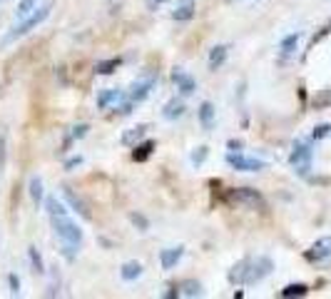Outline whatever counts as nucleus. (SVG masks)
<instances>
[{
	"label": "nucleus",
	"mask_w": 331,
	"mask_h": 299,
	"mask_svg": "<svg viewBox=\"0 0 331 299\" xmlns=\"http://www.w3.org/2000/svg\"><path fill=\"white\" fill-rule=\"evenodd\" d=\"M50 8H53V0H45V3L40 5V8H35L30 15H25V20L13 30V32H8V37H5V43H13L15 37H20V35H25V32H30L32 28H38L48 15H50Z\"/></svg>",
	"instance_id": "obj_1"
},
{
	"label": "nucleus",
	"mask_w": 331,
	"mask_h": 299,
	"mask_svg": "<svg viewBox=\"0 0 331 299\" xmlns=\"http://www.w3.org/2000/svg\"><path fill=\"white\" fill-rule=\"evenodd\" d=\"M53 224H55V232L60 235L62 242H70V244H80L83 239V232L75 222H72L67 214L65 217H53Z\"/></svg>",
	"instance_id": "obj_2"
},
{
	"label": "nucleus",
	"mask_w": 331,
	"mask_h": 299,
	"mask_svg": "<svg viewBox=\"0 0 331 299\" xmlns=\"http://www.w3.org/2000/svg\"><path fill=\"white\" fill-rule=\"evenodd\" d=\"M269 272H272V259L269 257H259L251 265V269H247V284H254V282L264 279Z\"/></svg>",
	"instance_id": "obj_3"
},
{
	"label": "nucleus",
	"mask_w": 331,
	"mask_h": 299,
	"mask_svg": "<svg viewBox=\"0 0 331 299\" xmlns=\"http://www.w3.org/2000/svg\"><path fill=\"white\" fill-rule=\"evenodd\" d=\"M229 197H232L234 202H244V205H249V207H259V209H264L262 195L256 192V190H249V187H244V190H234Z\"/></svg>",
	"instance_id": "obj_4"
},
{
	"label": "nucleus",
	"mask_w": 331,
	"mask_h": 299,
	"mask_svg": "<svg viewBox=\"0 0 331 299\" xmlns=\"http://www.w3.org/2000/svg\"><path fill=\"white\" fill-rule=\"evenodd\" d=\"M331 252V237H326V239H319L309 252H306V259L309 262H319V259H324L326 254Z\"/></svg>",
	"instance_id": "obj_5"
},
{
	"label": "nucleus",
	"mask_w": 331,
	"mask_h": 299,
	"mask_svg": "<svg viewBox=\"0 0 331 299\" xmlns=\"http://www.w3.org/2000/svg\"><path fill=\"white\" fill-rule=\"evenodd\" d=\"M229 165H234L237 170H247V172H254V170H262V167H264V162H259V160H247V157H242V155H229Z\"/></svg>",
	"instance_id": "obj_6"
},
{
	"label": "nucleus",
	"mask_w": 331,
	"mask_h": 299,
	"mask_svg": "<svg viewBox=\"0 0 331 299\" xmlns=\"http://www.w3.org/2000/svg\"><path fill=\"white\" fill-rule=\"evenodd\" d=\"M182 252H185L182 247H174V249H165V252H162V267H165V269H172V267L177 265V262H179Z\"/></svg>",
	"instance_id": "obj_7"
},
{
	"label": "nucleus",
	"mask_w": 331,
	"mask_h": 299,
	"mask_svg": "<svg viewBox=\"0 0 331 299\" xmlns=\"http://www.w3.org/2000/svg\"><path fill=\"white\" fill-rule=\"evenodd\" d=\"M309 157H311V150H309L306 145H299V147L291 152L289 162H291V165H304V162H309Z\"/></svg>",
	"instance_id": "obj_8"
},
{
	"label": "nucleus",
	"mask_w": 331,
	"mask_h": 299,
	"mask_svg": "<svg viewBox=\"0 0 331 299\" xmlns=\"http://www.w3.org/2000/svg\"><path fill=\"white\" fill-rule=\"evenodd\" d=\"M65 197H67V200L72 202V207H75V209H78V212H80L83 217H90V209H87V205H85V202H83V200H80V197H78L75 192H72L70 187H65Z\"/></svg>",
	"instance_id": "obj_9"
},
{
	"label": "nucleus",
	"mask_w": 331,
	"mask_h": 299,
	"mask_svg": "<svg viewBox=\"0 0 331 299\" xmlns=\"http://www.w3.org/2000/svg\"><path fill=\"white\" fill-rule=\"evenodd\" d=\"M152 147H155V142H152V140H147L144 145H137V147H135V152H132V157H135L137 162L147 160V157H150V152H152Z\"/></svg>",
	"instance_id": "obj_10"
},
{
	"label": "nucleus",
	"mask_w": 331,
	"mask_h": 299,
	"mask_svg": "<svg viewBox=\"0 0 331 299\" xmlns=\"http://www.w3.org/2000/svg\"><path fill=\"white\" fill-rule=\"evenodd\" d=\"M247 267H249V259H242L239 265L229 272V279L232 282H247Z\"/></svg>",
	"instance_id": "obj_11"
},
{
	"label": "nucleus",
	"mask_w": 331,
	"mask_h": 299,
	"mask_svg": "<svg viewBox=\"0 0 331 299\" xmlns=\"http://www.w3.org/2000/svg\"><path fill=\"white\" fill-rule=\"evenodd\" d=\"M224 58H227V48H224V45L214 48V50H212V55H209V67H212V70H217L219 65L224 62Z\"/></svg>",
	"instance_id": "obj_12"
},
{
	"label": "nucleus",
	"mask_w": 331,
	"mask_h": 299,
	"mask_svg": "<svg viewBox=\"0 0 331 299\" xmlns=\"http://www.w3.org/2000/svg\"><path fill=\"white\" fill-rule=\"evenodd\" d=\"M48 212H50V217H65L67 214L65 205L57 197H48Z\"/></svg>",
	"instance_id": "obj_13"
},
{
	"label": "nucleus",
	"mask_w": 331,
	"mask_h": 299,
	"mask_svg": "<svg viewBox=\"0 0 331 299\" xmlns=\"http://www.w3.org/2000/svg\"><path fill=\"white\" fill-rule=\"evenodd\" d=\"M152 88V78H147L144 83H135V90H132V100H142L147 97V92H150Z\"/></svg>",
	"instance_id": "obj_14"
},
{
	"label": "nucleus",
	"mask_w": 331,
	"mask_h": 299,
	"mask_svg": "<svg viewBox=\"0 0 331 299\" xmlns=\"http://www.w3.org/2000/svg\"><path fill=\"white\" fill-rule=\"evenodd\" d=\"M212 118H214V107H212L209 102H204V105L199 107V120H202L204 130H209V127H212Z\"/></svg>",
	"instance_id": "obj_15"
},
{
	"label": "nucleus",
	"mask_w": 331,
	"mask_h": 299,
	"mask_svg": "<svg viewBox=\"0 0 331 299\" xmlns=\"http://www.w3.org/2000/svg\"><path fill=\"white\" fill-rule=\"evenodd\" d=\"M142 274V265L139 262H127V265L122 267V279H135Z\"/></svg>",
	"instance_id": "obj_16"
},
{
	"label": "nucleus",
	"mask_w": 331,
	"mask_h": 299,
	"mask_svg": "<svg viewBox=\"0 0 331 299\" xmlns=\"http://www.w3.org/2000/svg\"><path fill=\"white\" fill-rule=\"evenodd\" d=\"M297 43H299V32H291L289 37H284V40H281V53L284 55H291L294 50H297Z\"/></svg>",
	"instance_id": "obj_17"
},
{
	"label": "nucleus",
	"mask_w": 331,
	"mask_h": 299,
	"mask_svg": "<svg viewBox=\"0 0 331 299\" xmlns=\"http://www.w3.org/2000/svg\"><path fill=\"white\" fill-rule=\"evenodd\" d=\"M182 294H187V297H199V294H202V287H199V282H194V279H187V282H182Z\"/></svg>",
	"instance_id": "obj_18"
},
{
	"label": "nucleus",
	"mask_w": 331,
	"mask_h": 299,
	"mask_svg": "<svg viewBox=\"0 0 331 299\" xmlns=\"http://www.w3.org/2000/svg\"><path fill=\"white\" fill-rule=\"evenodd\" d=\"M309 292L306 284H289L286 289H281V297H304Z\"/></svg>",
	"instance_id": "obj_19"
},
{
	"label": "nucleus",
	"mask_w": 331,
	"mask_h": 299,
	"mask_svg": "<svg viewBox=\"0 0 331 299\" xmlns=\"http://www.w3.org/2000/svg\"><path fill=\"white\" fill-rule=\"evenodd\" d=\"M182 112H185V107H182V102H177V100H172V102H167V107H165V118H179Z\"/></svg>",
	"instance_id": "obj_20"
},
{
	"label": "nucleus",
	"mask_w": 331,
	"mask_h": 299,
	"mask_svg": "<svg viewBox=\"0 0 331 299\" xmlns=\"http://www.w3.org/2000/svg\"><path fill=\"white\" fill-rule=\"evenodd\" d=\"M30 195H32V200H35V202H40V200H43V182H40L38 177H32V179H30Z\"/></svg>",
	"instance_id": "obj_21"
},
{
	"label": "nucleus",
	"mask_w": 331,
	"mask_h": 299,
	"mask_svg": "<svg viewBox=\"0 0 331 299\" xmlns=\"http://www.w3.org/2000/svg\"><path fill=\"white\" fill-rule=\"evenodd\" d=\"M144 132H147V125H139V127H135L132 132H127V135L122 137V142H125V145H132L135 140H139V137H144Z\"/></svg>",
	"instance_id": "obj_22"
},
{
	"label": "nucleus",
	"mask_w": 331,
	"mask_h": 299,
	"mask_svg": "<svg viewBox=\"0 0 331 299\" xmlns=\"http://www.w3.org/2000/svg\"><path fill=\"white\" fill-rule=\"evenodd\" d=\"M192 18V3L182 5L179 10H174V20H190Z\"/></svg>",
	"instance_id": "obj_23"
},
{
	"label": "nucleus",
	"mask_w": 331,
	"mask_h": 299,
	"mask_svg": "<svg viewBox=\"0 0 331 299\" xmlns=\"http://www.w3.org/2000/svg\"><path fill=\"white\" fill-rule=\"evenodd\" d=\"M32 3H35V0H23V3L18 5V15H20V18H25V15L32 10Z\"/></svg>",
	"instance_id": "obj_24"
},
{
	"label": "nucleus",
	"mask_w": 331,
	"mask_h": 299,
	"mask_svg": "<svg viewBox=\"0 0 331 299\" xmlns=\"http://www.w3.org/2000/svg\"><path fill=\"white\" fill-rule=\"evenodd\" d=\"M329 132H331V125H319V127H314V140H321Z\"/></svg>",
	"instance_id": "obj_25"
},
{
	"label": "nucleus",
	"mask_w": 331,
	"mask_h": 299,
	"mask_svg": "<svg viewBox=\"0 0 331 299\" xmlns=\"http://www.w3.org/2000/svg\"><path fill=\"white\" fill-rule=\"evenodd\" d=\"M117 65H120V60H107V62H102V65H100L97 70L107 75V72H112V67H117Z\"/></svg>",
	"instance_id": "obj_26"
},
{
	"label": "nucleus",
	"mask_w": 331,
	"mask_h": 299,
	"mask_svg": "<svg viewBox=\"0 0 331 299\" xmlns=\"http://www.w3.org/2000/svg\"><path fill=\"white\" fill-rule=\"evenodd\" d=\"M30 259H32V265H35V272H43V262H40V254L30 249Z\"/></svg>",
	"instance_id": "obj_27"
},
{
	"label": "nucleus",
	"mask_w": 331,
	"mask_h": 299,
	"mask_svg": "<svg viewBox=\"0 0 331 299\" xmlns=\"http://www.w3.org/2000/svg\"><path fill=\"white\" fill-rule=\"evenodd\" d=\"M132 222H135V224H137V227H142V232H144V230H147V219H144V217H142V214H132Z\"/></svg>",
	"instance_id": "obj_28"
},
{
	"label": "nucleus",
	"mask_w": 331,
	"mask_h": 299,
	"mask_svg": "<svg viewBox=\"0 0 331 299\" xmlns=\"http://www.w3.org/2000/svg\"><path fill=\"white\" fill-rule=\"evenodd\" d=\"M115 97H117V92H105V95H102L97 102H100V105H107L110 100H115Z\"/></svg>",
	"instance_id": "obj_29"
},
{
	"label": "nucleus",
	"mask_w": 331,
	"mask_h": 299,
	"mask_svg": "<svg viewBox=\"0 0 331 299\" xmlns=\"http://www.w3.org/2000/svg\"><path fill=\"white\" fill-rule=\"evenodd\" d=\"M204 157H207V147H199V152H194V155H192V160H194V162H202Z\"/></svg>",
	"instance_id": "obj_30"
},
{
	"label": "nucleus",
	"mask_w": 331,
	"mask_h": 299,
	"mask_svg": "<svg viewBox=\"0 0 331 299\" xmlns=\"http://www.w3.org/2000/svg\"><path fill=\"white\" fill-rule=\"evenodd\" d=\"M85 130H87V125H80V127H75V137H83V135H85Z\"/></svg>",
	"instance_id": "obj_31"
},
{
	"label": "nucleus",
	"mask_w": 331,
	"mask_h": 299,
	"mask_svg": "<svg viewBox=\"0 0 331 299\" xmlns=\"http://www.w3.org/2000/svg\"><path fill=\"white\" fill-rule=\"evenodd\" d=\"M10 284H13V294H18V287H20V282H18L15 277H10Z\"/></svg>",
	"instance_id": "obj_32"
},
{
	"label": "nucleus",
	"mask_w": 331,
	"mask_h": 299,
	"mask_svg": "<svg viewBox=\"0 0 331 299\" xmlns=\"http://www.w3.org/2000/svg\"><path fill=\"white\" fill-rule=\"evenodd\" d=\"M75 165H80V157H72V160L67 162V167H75Z\"/></svg>",
	"instance_id": "obj_33"
},
{
	"label": "nucleus",
	"mask_w": 331,
	"mask_h": 299,
	"mask_svg": "<svg viewBox=\"0 0 331 299\" xmlns=\"http://www.w3.org/2000/svg\"><path fill=\"white\" fill-rule=\"evenodd\" d=\"M155 3H165V0H150V5H155Z\"/></svg>",
	"instance_id": "obj_34"
}]
</instances>
